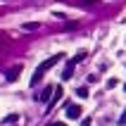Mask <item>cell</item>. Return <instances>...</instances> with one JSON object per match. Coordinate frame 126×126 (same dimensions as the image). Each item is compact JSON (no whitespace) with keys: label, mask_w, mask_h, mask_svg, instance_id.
<instances>
[{"label":"cell","mask_w":126,"mask_h":126,"mask_svg":"<svg viewBox=\"0 0 126 126\" xmlns=\"http://www.w3.org/2000/svg\"><path fill=\"white\" fill-rule=\"evenodd\" d=\"M62 60H64V52H60V55H52V57H48V60H45V62H43V64H38V71H41V74H43V71L52 69V67H55L57 62H62Z\"/></svg>","instance_id":"1"},{"label":"cell","mask_w":126,"mask_h":126,"mask_svg":"<svg viewBox=\"0 0 126 126\" xmlns=\"http://www.w3.org/2000/svg\"><path fill=\"white\" fill-rule=\"evenodd\" d=\"M86 55H88L86 50H79V52H76V57H74L71 62H74V64H76V62H83V60H86Z\"/></svg>","instance_id":"10"},{"label":"cell","mask_w":126,"mask_h":126,"mask_svg":"<svg viewBox=\"0 0 126 126\" xmlns=\"http://www.w3.org/2000/svg\"><path fill=\"white\" fill-rule=\"evenodd\" d=\"M62 95H64V91H62V86H55V95H52V98H50V102H48V105L52 107V105H55V102H57V100L62 98Z\"/></svg>","instance_id":"5"},{"label":"cell","mask_w":126,"mask_h":126,"mask_svg":"<svg viewBox=\"0 0 126 126\" xmlns=\"http://www.w3.org/2000/svg\"><path fill=\"white\" fill-rule=\"evenodd\" d=\"M71 76H74V62H67V67L62 71V81H69Z\"/></svg>","instance_id":"4"},{"label":"cell","mask_w":126,"mask_h":126,"mask_svg":"<svg viewBox=\"0 0 126 126\" xmlns=\"http://www.w3.org/2000/svg\"><path fill=\"white\" fill-rule=\"evenodd\" d=\"M119 126H126V110H124V114L119 117Z\"/></svg>","instance_id":"13"},{"label":"cell","mask_w":126,"mask_h":126,"mask_svg":"<svg viewBox=\"0 0 126 126\" xmlns=\"http://www.w3.org/2000/svg\"><path fill=\"white\" fill-rule=\"evenodd\" d=\"M38 26H41L38 21H26V24H24V26H21V29H24V31H36V29H38Z\"/></svg>","instance_id":"9"},{"label":"cell","mask_w":126,"mask_h":126,"mask_svg":"<svg viewBox=\"0 0 126 126\" xmlns=\"http://www.w3.org/2000/svg\"><path fill=\"white\" fill-rule=\"evenodd\" d=\"M124 91H126V86H124Z\"/></svg>","instance_id":"15"},{"label":"cell","mask_w":126,"mask_h":126,"mask_svg":"<svg viewBox=\"0 0 126 126\" xmlns=\"http://www.w3.org/2000/svg\"><path fill=\"white\" fill-rule=\"evenodd\" d=\"M50 93H55V88H52V86H45V88L36 95V100H38V102H50Z\"/></svg>","instance_id":"2"},{"label":"cell","mask_w":126,"mask_h":126,"mask_svg":"<svg viewBox=\"0 0 126 126\" xmlns=\"http://www.w3.org/2000/svg\"><path fill=\"white\" fill-rule=\"evenodd\" d=\"M76 95H79L81 100L88 98V86H79V88H76Z\"/></svg>","instance_id":"7"},{"label":"cell","mask_w":126,"mask_h":126,"mask_svg":"<svg viewBox=\"0 0 126 126\" xmlns=\"http://www.w3.org/2000/svg\"><path fill=\"white\" fill-rule=\"evenodd\" d=\"M81 114H83L81 105H67V117H69V119H79Z\"/></svg>","instance_id":"3"},{"label":"cell","mask_w":126,"mask_h":126,"mask_svg":"<svg viewBox=\"0 0 126 126\" xmlns=\"http://www.w3.org/2000/svg\"><path fill=\"white\" fill-rule=\"evenodd\" d=\"M19 71H21V67L17 64V67H14V69L7 74V81H10V83H12V81H17V79H19Z\"/></svg>","instance_id":"6"},{"label":"cell","mask_w":126,"mask_h":126,"mask_svg":"<svg viewBox=\"0 0 126 126\" xmlns=\"http://www.w3.org/2000/svg\"><path fill=\"white\" fill-rule=\"evenodd\" d=\"M41 79H43V74H41L38 69H36V74L31 76V86H38V83H41Z\"/></svg>","instance_id":"11"},{"label":"cell","mask_w":126,"mask_h":126,"mask_svg":"<svg viewBox=\"0 0 126 126\" xmlns=\"http://www.w3.org/2000/svg\"><path fill=\"white\" fill-rule=\"evenodd\" d=\"M17 121H19V114H7L2 119V124H17Z\"/></svg>","instance_id":"8"},{"label":"cell","mask_w":126,"mask_h":126,"mask_svg":"<svg viewBox=\"0 0 126 126\" xmlns=\"http://www.w3.org/2000/svg\"><path fill=\"white\" fill-rule=\"evenodd\" d=\"M48 126H67L64 121H52V124H48Z\"/></svg>","instance_id":"14"},{"label":"cell","mask_w":126,"mask_h":126,"mask_svg":"<svg viewBox=\"0 0 126 126\" xmlns=\"http://www.w3.org/2000/svg\"><path fill=\"white\" fill-rule=\"evenodd\" d=\"M117 83H119V81H117V79H107V83H105V88H117Z\"/></svg>","instance_id":"12"}]
</instances>
